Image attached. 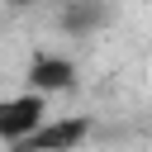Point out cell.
I'll return each instance as SVG.
<instances>
[{
	"instance_id": "obj_1",
	"label": "cell",
	"mask_w": 152,
	"mask_h": 152,
	"mask_svg": "<svg viewBox=\"0 0 152 152\" xmlns=\"http://www.w3.org/2000/svg\"><path fill=\"white\" fill-rule=\"evenodd\" d=\"M48 114H52V100L38 95V90H28V86L14 90V95H0V142H5V147L24 142Z\"/></svg>"
},
{
	"instance_id": "obj_2",
	"label": "cell",
	"mask_w": 152,
	"mask_h": 152,
	"mask_svg": "<svg viewBox=\"0 0 152 152\" xmlns=\"http://www.w3.org/2000/svg\"><path fill=\"white\" fill-rule=\"evenodd\" d=\"M90 138V119L86 114H48L24 142H14L10 152H76Z\"/></svg>"
},
{
	"instance_id": "obj_4",
	"label": "cell",
	"mask_w": 152,
	"mask_h": 152,
	"mask_svg": "<svg viewBox=\"0 0 152 152\" xmlns=\"http://www.w3.org/2000/svg\"><path fill=\"white\" fill-rule=\"evenodd\" d=\"M104 19H109V5L104 0H66V10H62V28L76 33V38L95 33Z\"/></svg>"
},
{
	"instance_id": "obj_3",
	"label": "cell",
	"mask_w": 152,
	"mask_h": 152,
	"mask_svg": "<svg viewBox=\"0 0 152 152\" xmlns=\"http://www.w3.org/2000/svg\"><path fill=\"white\" fill-rule=\"evenodd\" d=\"M24 86L52 100V95H62V90L76 86V62H71L66 52H33V62H28V71H24Z\"/></svg>"
}]
</instances>
